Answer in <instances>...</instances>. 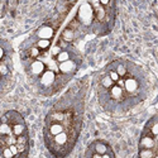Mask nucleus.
I'll return each instance as SVG.
<instances>
[{
    "instance_id": "1",
    "label": "nucleus",
    "mask_w": 158,
    "mask_h": 158,
    "mask_svg": "<svg viewBox=\"0 0 158 158\" xmlns=\"http://www.w3.org/2000/svg\"><path fill=\"white\" fill-rule=\"evenodd\" d=\"M78 18L82 20V23L85 24H89L93 19V9L89 4H84L80 10H78Z\"/></svg>"
},
{
    "instance_id": "2",
    "label": "nucleus",
    "mask_w": 158,
    "mask_h": 158,
    "mask_svg": "<svg viewBox=\"0 0 158 158\" xmlns=\"http://www.w3.org/2000/svg\"><path fill=\"white\" fill-rule=\"evenodd\" d=\"M55 80H56V75H55L53 71H44L42 73V76H41V82L44 86L52 85V84L55 82Z\"/></svg>"
},
{
    "instance_id": "3",
    "label": "nucleus",
    "mask_w": 158,
    "mask_h": 158,
    "mask_svg": "<svg viewBox=\"0 0 158 158\" xmlns=\"http://www.w3.org/2000/svg\"><path fill=\"white\" fill-rule=\"evenodd\" d=\"M75 67H76V64H75V62L71 61V60L60 62V66H58L60 71L63 72V73H70V72H72V71L75 70Z\"/></svg>"
},
{
    "instance_id": "4",
    "label": "nucleus",
    "mask_w": 158,
    "mask_h": 158,
    "mask_svg": "<svg viewBox=\"0 0 158 158\" xmlns=\"http://www.w3.org/2000/svg\"><path fill=\"white\" fill-rule=\"evenodd\" d=\"M37 35L39 37V39H51L52 35H53V29H52L51 27L44 25V27H42L37 32Z\"/></svg>"
},
{
    "instance_id": "5",
    "label": "nucleus",
    "mask_w": 158,
    "mask_h": 158,
    "mask_svg": "<svg viewBox=\"0 0 158 158\" xmlns=\"http://www.w3.org/2000/svg\"><path fill=\"white\" fill-rule=\"evenodd\" d=\"M124 89L127 90V93H134V91L138 89L137 80L133 77H129L127 80H124Z\"/></svg>"
},
{
    "instance_id": "6",
    "label": "nucleus",
    "mask_w": 158,
    "mask_h": 158,
    "mask_svg": "<svg viewBox=\"0 0 158 158\" xmlns=\"http://www.w3.org/2000/svg\"><path fill=\"white\" fill-rule=\"evenodd\" d=\"M44 63L43 62H41V61H34L33 63H32V66H31V69H32V72L34 73V75H42L43 72H44Z\"/></svg>"
},
{
    "instance_id": "7",
    "label": "nucleus",
    "mask_w": 158,
    "mask_h": 158,
    "mask_svg": "<svg viewBox=\"0 0 158 158\" xmlns=\"http://www.w3.org/2000/svg\"><path fill=\"white\" fill-rule=\"evenodd\" d=\"M110 94H111V98L115 99V100H120L123 98V87L118 86V85H113L110 87Z\"/></svg>"
},
{
    "instance_id": "8",
    "label": "nucleus",
    "mask_w": 158,
    "mask_h": 158,
    "mask_svg": "<svg viewBox=\"0 0 158 158\" xmlns=\"http://www.w3.org/2000/svg\"><path fill=\"white\" fill-rule=\"evenodd\" d=\"M11 131H13V134H14L15 137L24 134L25 133V125H24V123H15V124H13Z\"/></svg>"
},
{
    "instance_id": "9",
    "label": "nucleus",
    "mask_w": 158,
    "mask_h": 158,
    "mask_svg": "<svg viewBox=\"0 0 158 158\" xmlns=\"http://www.w3.org/2000/svg\"><path fill=\"white\" fill-rule=\"evenodd\" d=\"M154 138L153 137H143L140 139V147L142 148H153L154 147Z\"/></svg>"
},
{
    "instance_id": "10",
    "label": "nucleus",
    "mask_w": 158,
    "mask_h": 158,
    "mask_svg": "<svg viewBox=\"0 0 158 158\" xmlns=\"http://www.w3.org/2000/svg\"><path fill=\"white\" fill-rule=\"evenodd\" d=\"M13 133L11 131V125L8 122H2L0 120V135H8Z\"/></svg>"
},
{
    "instance_id": "11",
    "label": "nucleus",
    "mask_w": 158,
    "mask_h": 158,
    "mask_svg": "<svg viewBox=\"0 0 158 158\" xmlns=\"http://www.w3.org/2000/svg\"><path fill=\"white\" fill-rule=\"evenodd\" d=\"M61 131H63V125L60 124V123H53L49 127V133L52 135H56V134L61 133Z\"/></svg>"
},
{
    "instance_id": "12",
    "label": "nucleus",
    "mask_w": 158,
    "mask_h": 158,
    "mask_svg": "<svg viewBox=\"0 0 158 158\" xmlns=\"http://www.w3.org/2000/svg\"><path fill=\"white\" fill-rule=\"evenodd\" d=\"M55 142L57 144H60V146H62V144H64L66 142H67V134H66L64 131H61V133L56 134L55 135Z\"/></svg>"
},
{
    "instance_id": "13",
    "label": "nucleus",
    "mask_w": 158,
    "mask_h": 158,
    "mask_svg": "<svg viewBox=\"0 0 158 158\" xmlns=\"http://www.w3.org/2000/svg\"><path fill=\"white\" fill-rule=\"evenodd\" d=\"M108 146H105L104 143H101V142H98V143H95V152L96 153H100V154H102V153H105V152H108Z\"/></svg>"
},
{
    "instance_id": "14",
    "label": "nucleus",
    "mask_w": 158,
    "mask_h": 158,
    "mask_svg": "<svg viewBox=\"0 0 158 158\" xmlns=\"http://www.w3.org/2000/svg\"><path fill=\"white\" fill-rule=\"evenodd\" d=\"M154 156V153L152 152V148H142V151L139 152V157L142 158H152Z\"/></svg>"
},
{
    "instance_id": "15",
    "label": "nucleus",
    "mask_w": 158,
    "mask_h": 158,
    "mask_svg": "<svg viewBox=\"0 0 158 158\" xmlns=\"http://www.w3.org/2000/svg\"><path fill=\"white\" fill-rule=\"evenodd\" d=\"M101 85L105 87V89H110L113 85H114V81L110 78V76L108 75V76H105V77H102V80H101Z\"/></svg>"
},
{
    "instance_id": "16",
    "label": "nucleus",
    "mask_w": 158,
    "mask_h": 158,
    "mask_svg": "<svg viewBox=\"0 0 158 158\" xmlns=\"http://www.w3.org/2000/svg\"><path fill=\"white\" fill-rule=\"evenodd\" d=\"M49 46H51L49 39H39V41L37 42V47L39 49H47Z\"/></svg>"
},
{
    "instance_id": "17",
    "label": "nucleus",
    "mask_w": 158,
    "mask_h": 158,
    "mask_svg": "<svg viewBox=\"0 0 158 158\" xmlns=\"http://www.w3.org/2000/svg\"><path fill=\"white\" fill-rule=\"evenodd\" d=\"M57 61L58 62H63V61H67L70 60V55H69V52H66V51H61L60 53L57 55Z\"/></svg>"
},
{
    "instance_id": "18",
    "label": "nucleus",
    "mask_w": 158,
    "mask_h": 158,
    "mask_svg": "<svg viewBox=\"0 0 158 158\" xmlns=\"http://www.w3.org/2000/svg\"><path fill=\"white\" fill-rule=\"evenodd\" d=\"M62 37H63L64 41L70 42V41H72V39H73V32H72L70 28H67V29H64V32H63Z\"/></svg>"
},
{
    "instance_id": "19",
    "label": "nucleus",
    "mask_w": 158,
    "mask_h": 158,
    "mask_svg": "<svg viewBox=\"0 0 158 158\" xmlns=\"http://www.w3.org/2000/svg\"><path fill=\"white\" fill-rule=\"evenodd\" d=\"M0 157H4V158H11V157H14V154H13V152L10 151L9 147H4L3 148V152L0 153Z\"/></svg>"
},
{
    "instance_id": "20",
    "label": "nucleus",
    "mask_w": 158,
    "mask_h": 158,
    "mask_svg": "<svg viewBox=\"0 0 158 158\" xmlns=\"http://www.w3.org/2000/svg\"><path fill=\"white\" fill-rule=\"evenodd\" d=\"M116 73L118 75H119L120 77H123V76H125V73H127V69L124 67V66L123 64H119V66H118V67H116Z\"/></svg>"
},
{
    "instance_id": "21",
    "label": "nucleus",
    "mask_w": 158,
    "mask_h": 158,
    "mask_svg": "<svg viewBox=\"0 0 158 158\" xmlns=\"http://www.w3.org/2000/svg\"><path fill=\"white\" fill-rule=\"evenodd\" d=\"M53 119L56 122H62V120H64V114L63 113H55L53 114Z\"/></svg>"
},
{
    "instance_id": "22",
    "label": "nucleus",
    "mask_w": 158,
    "mask_h": 158,
    "mask_svg": "<svg viewBox=\"0 0 158 158\" xmlns=\"http://www.w3.org/2000/svg\"><path fill=\"white\" fill-rule=\"evenodd\" d=\"M109 76H110V78H111L114 82H116V81L120 78V76L116 73V71H110V72H109Z\"/></svg>"
},
{
    "instance_id": "23",
    "label": "nucleus",
    "mask_w": 158,
    "mask_h": 158,
    "mask_svg": "<svg viewBox=\"0 0 158 158\" xmlns=\"http://www.w3.org/2000/svg\"><path fill=\"white\" fill-rule=\"evenodd\" d=\"M6 73H8V67H6V64L0 63V75L4 76V75H6Z\"/></svg>"
},
{
    "instance_id": "24",
    "label": "nucleus",
    "mask_w": 158,
    "mask_h": 158,
    "mask_svg": "<svg viewBox=\"0 0 158 158\" xmlns=\"http://www.w3.org/2000/svg\"><path fill=\"white\" fill-rule=\"evenodd\" d=\"M9 148H10V151L13 152V154H14V156H19V152H18V147H17V144H10Z\"/></svg>"
},
{
    "instance_id": "25",
    "label": "nucleus",
    "mask_w": 158,
    "mask_h": 158,
    "mask_svg": "<svg viewBox=\"0 0 158 158\" xmlns=\"http://www.w3.org/2000/svg\"><path fill=\"white\" fill-rule=\"evenodd\" d=\"M31 56L32 57H38L39 56V48L38 47H33L31 49Z\"/></svg>"
},
{
    "instance_id": "26",
    "label": "nucleus",
    "mask_w": 158,
    "mask_h": 158,
    "mask_svg": "<svg viewBox=\"0 0 158 158\" xmlns=\"http://www.w3.org/2000/svg\"><path fill=\"white\" fill-rule=\"evenodd\" d=\"M151 130H152V135H153V137H157V134H158V124L154 123Z\"/></svg>"
},
{
    "instance_id": "27",
    "label": "nucleus",
    "mask_w": 158,
    "mask_h": 158,
    "mask_svg": "<svg viewBox=\"0 0 158 158\" xmlns=\"http://www.w3.org/2000/svg\"><path fill=\"white\" fill-rule=\"evenodd\" d=\"M60 52H61V49H60V47H55L53 49H52V53H53V55H56V56H57V55L60 53Z\"/></svg>"
},
{
    "instance_id": "28",
    "label": "nucleus",
    "mask_w": 158,
    "mask_h": 158,
    "mask_svg": "<svg viewBox=\"0 0 158 158\" xmlns=\"http://www.w3.org/2000/svg\"><path fill=\"white\" fill-rule=\"evenodd\" d=\"M116 82H118V86H120V87H124V80H123V78H119V80H118Z\"/></svg>"
},
{
    "instance_id": "29",
    "label": "nucleus",
    "mask_w": 158,
    "mask_h": 158,
    "mask_svg": "<svg viewBox=\"0 0 158 158\" xmlns=\"http://www.w3.org/2000/svg\"><path fill=\"white\" fill-rule=\"evenodd\" d=\"M4 57V49L2 48V47H0V60H2Z\"/></svg>"
},
{
    "instance_id": "30",
    "label": "nucleus",
    "mask_w": 158,
    "mask_h": 158,
    "mask_svg": "<svg viewBox=\"0 0 158 158\" xmlns=\"http://www.w3.org/2000/svg\"><path fill=\"white\" fill-rule=\"evenodd\" d=\"M109 2H110V0H100V3H101L102 5H106Z\"/></svg>"
},
{
    "instance_id": "31",
    "label": "nucleus",
    "mask_w": 158,
    "mask_h": 158,
    "mask_svg": "<svg viewBox=\"0 0 158 158\" xmlns=\"http://www.w3.org/2000/svg\"><path fill=\"white\" fill-rule=\"evenodd\" d=\"M93 157H94V158H101V154H100V153H94Z\"/></svg>"
},
{
    "instance_id": "32",
    "label": "nucleus",
    "mask_w": 158,
    "mask_h": 158,
    "mask_svg": "<svg viewBox=\"0 0 158 158\" xmlns=\"http://www.w3.org/2000/svg\"><path fill=\"white\" fill-rule=\"evenodd\" d=\"M69 2H75V0H69Z\"/></svg>"
},
{
    "instance_id": "33",
    "label": "nucleus",
    "mask_w": 158,
    "mask_h": 158,
    "mask_svg": "<svg viewBox=\"0 0 158 158\" xmlns=\"http://www.w3.org/2000/svg\"><path fill=\"white\" fill-rule=\"evenodd\" d=\"M0 78H2V75H0Z\"/></svg>"
}]
</instances>
